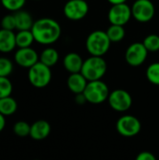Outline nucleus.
I'll list each match as a JSON object with an SVG mask.
<instances>
[{
  "label": "nucleus",
  "instance_id": "1",
  "mask_svg": "<svg viewBox=\"0 0 159 160\" xmlns=\"http://www.w3.org/2000/svg\"><path fill=\"white\" fill-rule=\"evenodd\" d=\"M31 31L36 42L42 45H51L59 39L62 29L55 20L41 18L34 22Z\"/></svg>",
  "mask_w": 159,
  "mask_h": 160
},
{
  "label": "nucleus",
  "instance_id": "2",
  "mask_svg": "<svg viewBox=\"0 0 159 160\" xmlns=\"http://www.w3.org/2000/svg\"><path fill=\"white\" fill-rule=\"evenodd\" d=\"M112 41L109 38L107 32L102 30H96L89 34L86 38V50L91 55L103 56L107 53L111 47Z\"/></svg>",
  "mask_w": 159,
  "mask_h": 160
},
{
  "label": "nucleus",
  "instance_id": "3",
  "mask_svg": "<svg viewBox=\"0 0 159 160\" xmlns=\"http://www.w3.org/2000/svg\"><path fill=\"white\" fill-rule=\"evenodd\" d=\"M107 71V63L103 56L91 55L83 61L81 72L87 81L101 80Z\"/></svg>",
  "mask_w": 159,
  "mask_h": 160
},
{
  "label": "nucleus",
  "instance_id": "4",
  "mask_svg": "<svg viewBox=\"0 0 159 160\" xmlns=\"http://www.w3.org/2000/svg\"><path fill=\"white\" fill-rule=\"evenodd\" d=\"M83 95L87 102L91 104H101L105 100H108L110 90L102 80L89 81L83 91Z\"/></svg>",
  "mask_w": 159,
  "mask_h": 160
},
{
  "label": "nucleus",
  "instance_id": "5",
  "mask_svg": "<svg viewBox=\"0 0 159 160\" xmlns=\"http://www.w3.org/2000/svg\"><path fill=\"white\" fill-rule=\"evenodd\" d=\"M27 77L29 82L36 88H44L52 81L51 68L38 61L28 68Z\"/></svg>",
  "mask_w": 159,
  "mask_h": 160
},
{
  "label": "nucleus",
  "instance_id": "6",
  "mask_svg": "<svg viewBox=\"0 0 159 160\" xmlns=\"http://www.w3.org/2000/svg\"><path fill=\"white\" fill-rule=\"evenodd\" d=\"M108 102L112 110L124 112L130 109L132 105V98L127 91L124 89H115L110 92Z\"/></svg>",
  "mask_w": 159,
  "mask_h": 160
},
{
  "label": "nucleus",
  "instance_id": "7",
  "mask_svg": "<svg viewBox=\"0 0 159 160\" xmlns=\"http://www.w3.org/2000/svg\"><path fill=\"white\" fill-rule=\"evenodd\" d=\"M142 124L140 120L133 115H124L120 117L116 123L117 132L127 138L134 137L140 133Z\"/></svg>",
  "mask_w": 159,
  "mask_h": 160
},
{
  "label": "nucleus",
  "instance_id": "8",
  "mask_svg": "<svg viewBox=\"0 0 159 160\" xmlns=\"http://www.w3.org/2000/svg\"><path fill=\"white\" fill-rule=\"evenodd\" d=\"M132 17L140 22H150L156 12L155 6L151 0H136L131 6Z\"/></svg>",
  "mask_w": 159,
  "mask_h": 160
},
{
  "label": "nucleus",
  "instance_id": "9",
  "mask_svg": "<svg viewBox=\"0 0 159 160\" xmlns=\"http://www.w3.org/2000/svg\"><path fill=\"white\" fill-rule=\"evenodd\" d=\"M131 17V7H129L127 2L112 5L108 13V18L111 24L125 25L129 22Z\"/></svg>",
  "mask_w": 159,
  "mask_h": 160
},
{
  "label": "nucleus",
  "instance_id": "10",
  "mask_svg": "<svg viewBox=\"0 0 159 160\" xmlns=\"http://www.w3.org/2000/svg\"><path fill=\"white\" fill-rule=\"evenodd\" d=\"M148 52V50L142 42H134L127 49L125 58L129 66L139 67L145 62Z\"/></svg>",
  "mask_w": 159,
  "mask_h": 160
},
{
  "label": "nucleus",
  "instance_id": "11",
  "mask_svg": "<svg viewBox=\"0 0 159 160\" xmlns=\"http://www.w3.org/2000/svg\"><path fill=\"white\" fill-rule=\"evenodd\" d=\"M89 11V6L85 0H68L64 6L65 16L71 21L82 20Z\"/></svg>",
  "mask_w": 159,
  "mask_h": 160
},
{
  "label": "nucleus",
  "instance_id": "12",
  "mask_svg": "<svg viewBox=\"0 0 159 160\" xmlns=\"http://www.w3.org/2000/svg\"><path fill=\"white\" fill-rule=\"evenodd\" d=\"M15 63L24 68H29L39 61V55L31 47L19 48L14 54Z\"/></svg>",
  "mask_w": 159,
  "mask_h": 160
},
{
  "label": "nucleus",
  "instance_id": "13",
  "mask_svg": "<svg viewBox=\"0 0 159 160\" xmlns=\"http://www.w3.org/2000/svg\"><path fill=\"white\" fill-rule=\"evenodd\" d=\"M51 133V125L45 120H37L31 125L29 136L35 141L45 140Z\"/></svg>",
  "mask_w": 159,
  "mask_h": 160
},
{
  "label": "nucleus",
  "instance_id": "14",
  "mask_svg": "<svg viewBox=\"0 0 159 160\" xmlns=\"http://www.w3.org/2000/svg\"><path fill=\"white\" fill-rule=\"evenodd\" d=\"M16 45V34L12 30L0 29V52L8 53L12 52Z\"/></svg>",
  "mask_w": 159,
  "mask_h": 160
},
{
  "label": "nucleus",
  "instance_id": "15",
  "mask_svg": "<svg viewBox=\"0 0 159 160\" xmlns=\"http://www.w3.org/2000/svg\"><path fill=\"white\" fill-rule=\"evenodd\" d=\"M67 87L73 94H80L83 93L88 81L87 79L82 75V72H76V73H70L68 79H67Z\"/></svg>",
  "mask_w": 159,
  "mask_h": 160
},
{
  "label": "nucleus",
  "instance_id": "16",
  "mask_svg": "<svg viewBox=\"0 0 159 160\" xmlns=\"http://www.w3.org/2000/svg\"><path fill=\"white\" fill-rule=\"evenodd\" d=\"M83 61L82 56L77 52H68L63 60V65L66 70L69 73L81 72Z\"/></svg>",
  "mask_w": 159,
  "mask_h": 160
},
{
  "label": "nucleus",
  "instance_id": "17",
  "mask_svg": "<svg viewBox=\"0 0 159 160\" xmlns=\"http://www.w3.org/2000/svg\"><path fill=\"white\" fill-rule=\"evenodd\" d=\"M15 22H16V29L20 30H30L34 24V20L32 15L25 10L20 9L15 11L14 13Z\"/></svg>",
  "mask_w": 159,
  "mask_h": 160
},
{
  "label": "nucleus",
  "instance_id": "18",
  "mask_svg": "<svg viewBox=\"0 0 159 160\" xmlns=\"http://www.w3.org/2000/svg\"><path fill=\"white\" fill-rule=\"evenodd\" d=\"M18 109L17 101L10 96L0 98V113L5 116L12 115Z\"/></svg>",
  "mask_w": 159,
  "mask_h": 160
},
{
  "label": "nucleus",
  "instance_id": "19",
  "mask_svg": "<svg viewBox=\"0 0 159 160\" xmlns=\"http://www.w3.org/2000/svg\"><path fill=\"white\" fill-rule=\"evenodd\" d=\"M58 60H59V53L53 48H46L39 54V61L50 68L56 65Z\"/></svg>",
  "mask_w": 159,
  "mask_h": 160
},
{
  "label": "nucleus",
  "instance_id": "20",
  "mask_svg": "<svg viewBox=\"0 0 159 160\" xmlns=\"http://www.w3.org/2000/svg\"><path fill=\"white\" fill-rule=\"evenodd\" d=\"M35 41L34 35L30 30H20L16 34V45L18 48L31 47Z\"/></svg>",
  "mask_w": 159,
  "mask_h": 160
},
{
  "label": "nucleus",
  "instance_id": "21",
  "mask_svg": "<svg viewBox=\"0 0 159 160\" xmlns=\"http://www.w3.org/2000/svg\"><path fill=\"white\" fill-rule=\"evenodd\" d=\"M107 35L112 42H120L124 39L126 36V31L124 28V25H118V24H112L107 29Z\"/></svg>",
  "mask_w": 159,
  "mask_h": 160
},
{
  "label": "nucleus",
  "instance_id": "22",
  "mask_svg": "<svg viewBox=\"0 0 159 160\" xmlns=\"http://www.w3.org/2000/svg\"><path fill=\"white\" fill-rule=\"evenodd\" d=\"M146 78L151 83L159 85V62H155L147 68Z\"/></svg>",
  "mask_w": 159,
  "mask_h": 160
},
{
  "label": "nucleus",
  "instance_id": "23",
  "mask_svg": "<svg viewBox=\"0 0 159 160\" xmlns=\"http://www.w3.org/2000/svg\"><path fill=\"white\" fill-rule=\"evenodd\" d=\"M142 43L148 50V52H157L159 51V36L156 34H150L145 37Z\"/></svg>",
  "mask_w": 159,
  "mask_h": 160
},
{
  "label": "nucleus",
  "instance_id": "24",
  "mask_svg": "<svg viewBox=\"0 0 159 160\" xmlns=\"http://www.w3.org/2000/svg\"><path fill=\"white\" fill-rule=\"evenodd\" d=\"M31 126L25 121H18L13 126V132L19 137H26L30 134Z\"/></svg>",
  "mask_w": 159,
  "mask_h": 160
},
{
  "label": "nucleus",
  "instance_id": "25",
  "mask_svg": "<svg viewBox=\"0 0 159 160\" xmlns=\"http://www.w3.org/2000/svg\"><path fill=\"white\" fill-rule=\"evenodd\" d=\"M0 2L7 10L15 12L23 8L26 0H0Z\"/></svg>",
  "mask_w": 159,
  "mask_h": 160
},
{
  "label": "nucleus",
  "instance_id": "26",
  "mask_svg": "<svg viewBox=\"0 0 159 160\" xmlns=\"http://www.w3.org/2000/svg\"><path fill=\"white\" fill-rule=\"evenodd\" d=\"M12 90L13 86L10 80L7 77L0 76V98L10 96Z\"/></svg>",
  "mask_w": 159,
  "mask_h": 160
},
{
  "label": "nucleus",
  "instance_id": "27",
  "mask_svg": "<svg viewBox=\"0 0 159 160\" xmlns=\"http://www.w3.org/2000/svg\"><path fill=\"white\" fill-rule=\"evenodd\" d=\"M13 71V64L7 57H0V76L8 77Z\"/></svg>",
  "mask_w": 159,
  "mask_h": 160
},
{
  "label": "nucleus",
  "instance_id": "28",
  "mask_svg": "<svg viewBox=\"0 0 159 160\" xmlns=\"http://www.w3.org/2000/svg\"><path fill=\"white\" fill-rule=\"evenodd\" d=\"M1 28L7 30H14L16 29V22L14 14H7L1 19Z\"/></svg>",
  "mask_w": 159,
  "mask_h": 160
},
{
  "label": "nucleus",
  "instance_id": "29",
  "mask_svg": "<svg viewBox=\"0 0 159 160\" xmlns=\"http://www.w3.org/2000/svg\"><path fill=\"white\" fill-rule=\"evenodd\" d=\"M136 159L137 160H156L157 158L156 156L151 153V152H148V151H143V152H141L137 157H136Z\"/></svg>",
  "mask_w": 159,
  "mask_h": 160
},
{
  "label": "nucleus",
  "instance_id": "30",
  "mask_svg": "<svg viewBox=\"0 0 159 160\" xmlns=\"http://www.w3.org/2000/svg\"><path fill=\"white\" fill-rule=\"evenodd\" d=\"M75 101L78 103V104H83L86 101V98L83 95V93H80V94H76V98H75Z\"/></svg>",
  "mask_w": 159,
  "mask_h": 160
},
{
  "label": "nucleus",
  "instance_id": "31",
  "mask_svg": "<svg viewBox=\"0 0 159 160\" xmlns=\"http://www.w3.org/2000/svg\"><path fill=\"white\" fill-rule=\"evenodd\" d=\"M5 127H6V116L0 113V132L4 130Z\"/></svg>",
  "mask_w": 159,
  "mask_h": 160
},
{
  "label": "nucleus",
  "instance_id": "32",
  "mask_svg": "<svg viewBox=\"0 0 159 160\" xmlns=\"http://www.w3.org/2000/svg\"><path fill=\"white\" fill-rule=\"evenodd\" d=\"M112 5H114V4H120V3H126L127 0H108Z\"/></svg>",
  "mask_w": 159,
  "mask_h": 160
},
{
  "label": "nucleus",
  "instance_id": "33",
  "mask_svg": "<svg viewBox=\"0 0 159 160\" xmlns=\"http://www.w3.org/2000/svg\"><path fill=\"white\" fill-rule=\"evenodd\" d=\"M35 1H38V0H35Z\"/></svg>",
  "mask_w": 159,
  "mask_h": 160
}]
</instances>
